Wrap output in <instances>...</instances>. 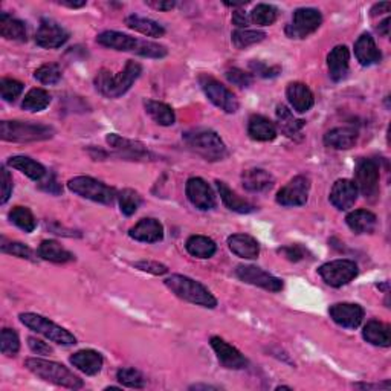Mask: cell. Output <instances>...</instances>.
Segmentation results:
<instances>
[{
	"instance_id": "cell-1",
	"label": "cell",
	"mask_w": 391,
	"mask_h": 391,
	"mask_svg": "<svg viewBox=\"0 0 391 391\" xmlns=\"http://www.w3.org/2000/svg\"><path fill=\"white\" fill-rule=\"evenodd\" d=\"M141 72H143V66L136 63V61L129 60L124 70L116 75H112V72L104 69L99 70L95 78V88L107 98H120L138 80Z\"/></svg>"
},
{
	"instance_id": "cell-2",
	"label": "cell",
	"mask_w": 391,
	"mask_h": 391,
	"mask_svg": "<svg viewBox=\"0 0 391 391\" xmlns=\"http://www.w3.org/2000/svg\"><path fill=\"white\" fill-rule=\"evenodd\" d=\"M26 369L34 373L37 378H40L46 382H51L54 385L65 387L70 390H78L83 388V381L70 372L67 367L63 364L48 361V359H40V358H29L25 361Z\"/></svg>"
},
{
	"instance_id": "cell-3",
	"label": "cell",
	"mask_w": 391,
	"mask_h": 391,
	"mask_svg": "<svg viewBox=\"0 0 391 391\" xmlns=\"http://www.w3.org/2000/svg\"><path fill=\"white\" fill-rule=\"evenodd\" d=\"M184 139L191 150L202 156L205 161L217 162L228 156V148H226L221 136L209 129H193L185 131Z\"/></svg>"
},
{
	"instance_id": "cell-4",
	"label": "cell",
	"mask_w": 391,
	"mask_h": 391,
	"mask_svg": "<svg viewBox=\"0 0 391 391\" xmlns=\"http://www.w3.org/2000/svg\"><path fill=\"white\" fill-rule=\"evenodd\" d=\"M163 283H166V286L176 296L185 301L198 304V306L207 309H214L217 306L216 296L211 294L205 286L200 285L199 281H196L190 277L177 276V273H175V276L168 277Z\"/></svg>"
},
{
	"instance_id": "cell-5",
	"label": "cell",
	"mask_w": 391,
	"mask_h": 391,
	"mask_svg": "<svg viewBox=\"0 0 391 391\" xmlns=\"http://www.w3.org/2000/svg\"><path fill=\"white\" fill-rule=\"evenodd\" d=\"M0 136L10 143H35L54 136V129L45 124L23 122V121H2L0 122Z\"/></svg>"
},
{
	"instance_id": "cell-6",
	"label": "cell",
	"mask_w": 391,
	"mask_h": 391,
	"mask_svg": "<svg viewBox=\"0 0 391 391\" xmlns=\"http://www.w3.org/2000/svg\"><path fill=\"white\" fill-rule=\"evenodd\" d=\"M19 318L23 324L31 328V330L43 335L45 338H48L49 341L56 344H60V346H74V344H77V338L72 333L61 326L52 323L48 318L37 314H31V312L20 314Z\"/></svg>"
},
{
	"instance_id": "cell-7",
	"label": "cell",
	"mask_w": 391,
	"mask_h": 391,
	"mask_svg": "<svg viewBox=\"0 0 391 391\" xmlns=\"http://www.w3.org/2000/svg\"><path fill=\"white\" fill-rule=\"evenodd\" d=\"M67 189L81 196L84 199H89L98 203H104V205H111L116 199V191L103 182L97 181V179L89 176H77L72 177L67 182Z\"/></svg>"
},
{
	"instance_id": "cell-8",
	"label": "cell",
	"mask_w": 391,
	"mask_h": 391,
	"mask_svg": "<svg viewBox=\"0 0 391 391\" xmlns=\"http://www.w3.org/2000/svg\"><path fill=\"white\" fill-rule=\"evenodd\" d=\"M199 83L208 99L216 107L221 109V111L226 113H236L239 111V99L236 98V95L221 81H217L216 78L209 75H200Z\"/></svg>"
},
{
	"instance_id": "cell-9",
	"label": "cell",
	"mask_w": 391,
	"mask_h": 391,
	"mask_svg": "<svg viewBox=\"0 0 391 391\" xmlns=\"http://www.w3.org/2000/svg\"><path fill=\"white\" fill-rule=\"evenodd\" d=\"M323 15L315 8H298L294 13L292 22L286 26V34L291 38H306L321 26Z\"/></svg>"
},
{
	"instance_id": "cell-10",
	"label": "cell",
	"mask_w": 391,
	"mask_h": 391,
	"mask_svg": "<svg viewBox=\"0 0 391 391\" xmlns=\"http://www.w3.org/2000/svg\"><path fill=\"white\" fill-rule=\"evenodd\" d=\"M319 276L332 287H342L349 285L358 276V264L351 260H333L323 264L318 269Z\"/></svg>"
},
{
	"instance_id": "cell-11",
	"label": "cell",
	"mask_w": 391,
	"mask_h": 391,
	"mask_svg": "<svg viewBox=\"0 0 391 391\" xmlns=\"http://www.w3.org/2000/svg\"><path fill=\"white\" fill-rule=\"evenodd\" d=\"M355 185L367 199L379 193V166L373 159L358 161L355 168Z\"/></svg>"
},
{
	"instance_id": "cell-12",
	"label": "cell",
	"mask_w": 391,
	"mask_h": 391,
	"mask_svg": "<svg viewBox=\"0 0 391 391\" xmlns=\"http://www.w3.org/2000/svg\"><path fill=\"white\" fill-rule=\"evenodd\" d=\"M309 177L296 176L277 193V203L281 207H303L309 199Z\"/></svg>"
},
{
	"instance_id": "cell-13",
	"label": "cell",
	"mask_w": 391,
	"mask_h": 391,
	"mask_svg": "<svg viewBox=\"0 0 391 391\" xmlns=\"http://www.w3.org/2000/svg\"><path fill=\"white\" fill-rule=\"evenodd\" d=\"M236 276L241 281H245V283L262 287L264 291H269V292H280L281 289H283V281L271 276L269 272L257 268V266L240 264L236 269Z\"/></svg>"
},
{
	"instance_id": "cell-14",
	"label": "cell",
	"mask_w": 391,
	"mask_h": 391,
	"mask_svg": "<svg viewBox=\"0 0 391 391\" xmlns=\"http://www.w3.org/2000/svg\"><path fill=\"white\" fill-rule=\"evenodd\" d=\"M69 40L67 31L52 19H42L37 29L35 43L45 49L61 48Z\"/></svg>"
},
{
	"instance_id": "cell-15",
	"label": "cell",
	"mask_w": 391,
	"mask_h": 391,
	"mask_svg": "<svg viewBox=\"0 0 391 391\" xmlns=\"http://www.w3.org/2000/svg\"><path fill=\"white\" fill-rule=\"evenodd\" d=\"M186 198L200 211H209L216 207V196L211 186L200 177H191L186 181Z\"/></svg>"
},
{
	"instance_id": "cell-16",
	"label": "cell",
	"mask_w": 391,
	"mask_h": 391,
	"mask_svg": "<svg viewBox=\"0 0 391 391\" xmlns=\"http://www.w3.org/2000/svg\"><path fill=\"white\" fill-rule=\"evenodd\" d=\"M211 347L216 351L217 359L221 361V364L226 369H231V370H240V369H245L248 365L246 358L240 353V351L232 347L231 344L226 342L225 340H222L221 336H213L209 341Z\"/></svg>"
},
{
	"instance_id": "cell-17",
	"label": "cell",
	"mask_w": 391,
	"mask_h": 391,
	"mask_svg": "<svg viewBox=\"0 0 391 391\" xmlns=\"http://www.w3.org/2000/svg\"><path fill=\"white\" fill-rule=\"evenodd\" d=\"M328 314L336 324L346 328H358L364 319V309L353 303H336Z\"/></svg>"
},
{
	"instance_id": "cell-18",
	"label": "cell",
	"mask_w": 391,
	"mask_h": 391,
	"mask_svg": "<svg viewBox=\"0 0 391 391\" xmlns=\"http://www.w3.org/2000/svg\"><path fill=\"white\" fill-rule=\"evenodd\" d=\"M106 141H107V144L116 152V154L121 156V158H124V159L141 161V159H147L148 156H150L147 148L141 143H138V141L121 138L118 135H115V133L109 135L106 138Z\"/></svg>"
},
{
	"instance_id": "cell-19",
	"label": "cell",
	"mask_w": 391,
	"mask_h": 391,
	"mask_svg": "<svg viewBox=\"0 0 391 391\" xmlns=\"http://www.w3.org/2000/svg\"><path fill=\"white\" fill-rule=\"evenodd\" d=\"M358 193L359 191L353 181H350V179H340V181H336L332 186V191H330L332 205L341 211L350 209L358 200Z\"/></svg>"
},
{
	"instance_id": "cell-20",
	"label": "cell",
	"mask_w": 391,
	"mask_h": 391,
	"mask_svg": "<svg viewBox=\"0 0 391 391\" xmlns=\"http://www.w3.org/2000/svg\"><path fill=\"white\" fill-rule=\"evenodd\" d=\"M286 97L289 104L292 106L295 112L298 113H306L309 112L315 104V97L312 90L309 89L308 84L304 83H291L286 89Z\"/></svg>"
},
{
	"instance_id": "cell-21",
	"label": "cell",
	"mask_w": 391,
	"mask_h": 391,
	"mask_svg": "<svg viewBox=\"0 0 391 391\" xmlns=\"http://www.w3.org/2000/svg\"><path fill=\"white\" fill-rule=\"evenodd\" d=\"M129 236L144 244H156L163 239V226L156 218H143L129 231Z\"/></svg>"
},
{
	"instance_id": "cell-22",
	"label": "cell",
	"mask_w": 391,
	"mask_h": 391,
	"mask_svg": "<svg viewBox=\"0 0 391 391\" xmlns=\"http://www.w3.org/2000/svg\"><path fill=\"white\" fill-rule=\"evenodd\" d=\"M349 63H350V52L347 46H335L327 56V66L328 75L333 81H342L349 74Z\"/></svg>"
},
{
	"instance_id": "cell-23",
	"label": "cell",
	"mask_w": 391,
	"mask_h": 391,
	"mask_svg": "<svg viewBox=\"0 0 391 391\" xmlns=\"http://www.w3.org/2000/svg\"><path fill=\"white\" fill-rule=\"evenodd\" d=\"M70 364H72L77 370L83 372L88 376H95L103 369L104 359L101 353L95 350H80L70 356Z\"/></svg>"
},
{
	"instance_id": "cell-24",
	"label": "cell",
	"mask_w": 391,
	"mask_h": 391,
	"mask_svg": "<svg viewBox=\"0 0 391 391\" xmlns=\"http://www.w3.org/2000/svg\"><path fill=\"white\" fill-rule=\"evenodd\" d=\"M228 246L231 253L245 260H255L260 255L259 241L248 234H232L228 237Z\"/></svg>"
},
{
	"instance_id": "cell-25",
	"label": "cell",
	"mask_w": 391,
	"mask_h": 391,
	"mask_svg": "<svg viewBox=\"0 0 391 391\" xmlns=\"http://www.w3.org/2000/svg\"><path fill=\"white\" fill-rule=\"evenodd\" d=\"M97 42L106 48L122 52H135L139 43L138 38L118 33V31H104L97 37Z\"/></svg>"
},
{
	"instance_id": "cell-26",
	"label": "cell",
	"mask_w": 391,
	"mask_h": 391,
	"mask_svg": "<svg viewBox=\"0 0 391 391\" xmlns=\"http://www.w3.org/2000/svg\"><path fill=\"white\" fill-rule=\"evenodd\" d=\"M355 56L362 66H373L382 60V54L370 34H362L358 38L355 43Z\"/></svg>"
},
{
	"instance_id": "cell-27",
	"label": "cell",
	"mask_w": 391,
	"mask_h": 391,
	"mask_svg": "<svg viewBox=\"0 0 391 391\" xmlns=\"http://www.w3.org/2000/svg\"><path fill=\"white\" fill-rule=\"evenodd\" d=\"M359 133L355 127H336L324 135V144L336 150H349L358 141Z\"/></svg>"
},
{
	"instance_id": "cell-28",
	"label": "cell",
	"mask_w": 391,
	"mask_h": 391,
	"mask_svg": "<svg viewBox=\"0 0 391 391\" xmlns=\"http://www.w3.org/2000/svg\"><path fill=\"white\" fill-rule=\"evenodd\" d=\"M248 135L254 141L260 143H269L277 138V127L276 124L269 121L263 115H253L248 121Z\"/></svg>"
},
{
	"instance_id": "cell-29",
	"label": "cell",
	"mask_w": 391,
	"mask_h": 391,
	"mask_svg": "<svg viewBox=\"0 0 391 391\" xmlns=\"http://www.w3.org/2000/svg\"><path fill=\"white\" fill-rule=\"evenodd\" d=\"M241 184L245 190L251 193H263L268 191L273 186V177L271 173L262 168H251L244 171L241 175Z\"/></svg>"
},
{
	"instance_id": "cell-30",
	"label": "cell",
	"mask_w": 391,
	"mask_h": 391,
	"mask_svg": "<svg viewBox=\"0 0 391 391\" xmlns=\"http://www.w3.org/2000/svg\"><path fill=\"white\" fill-rule=\"evenodd\" d=\"M362 336L367 342L376 347H390L391 344L390 326L385 323L376 321V319H373V321H369L365 324Z\"/></svg>"
},
{
	"instance_id": "cell-31",
	"label": "cell",
	"mask_w": 391,
	"mask_h": 391,
	"mask_svg": "<svg viewBox=\"0 0 391 391\" xmlns=\"http://www.w3.org/2000/svg\"><path fill=\"white\" fill-rule=\"evenodd\" d=\"M349 228L356 234H370L376 228L378 218L372 211L355 209L346 217Z\"/></svg>"
},
{
	"instance_id": "cell-32",
	"label": "cell",
	"mask_w": 391,
	"mask_h": 391,
	"mask_svg": "<svg viewBox=\"0 0 391 391\" xmlns=\"http://www.w3.org/2000/svg\"><path fill=\"white\" fill-rule=\"evenodd\" d=\"M8 166L22 171L23 175H26L35 182H40L42 179L48 175V171H46V168L40 162L31 159L28 156H13V158L8 159Z\"/></svg>"
},
{
	"instance_id": "cell-33",
	"label": "cell",
	"mask_w": 391,
	"mask_h": 391,
	"mask_svg": "<svg viewBox=\"0 0 391 391\" xmlns=\"http://www.w3.org/2000/svg\"><path fill=\"white\" fill-rule=\"evenodd\" d=\"M216 185H217L218 193H221V199L223 200L225 207L228 209L234 211V213H240V214H249V213H253V211H255V207L253 205V203H249L248 200L239 198V196L234 193L225 182L217 181Z\"/></svg>"
},
{
	"instance_id": "cell-34",
	"label": "cell",
	"mask_w": 391,
	"mask_h": 391,
	"mask_svg": "<svg viewBox=\"0 0 391 391\" xmlns=\"http://www.w3.org/2000/svg\"><path fill=\"white\" fill-rule=\"evenodd\" d=\"M144 107H145V112L150 115V118L156 124H159V126L163 127L173 126L176 121L175 111L166 103H161V101H154V99H145Z\"/></svg>"
},
{
	"instance_id": "cell-35",
	"label": "cell",
	"mask_w": 391,
	"mask_h": 391,
	"mask_svg": "<svg viewBox=\"0 0 391 391\" xmlns=\"http://www.w3.org/2000/svg\"><path fill=\"white\" fill-rule=\"evenodd\" d=\"M0 35L6 38V40L26 42L25 23L14 19L10 14L2 13L0 14Z\"/></svg>"
},
{
	"instance_id": "cell-36",
	"label": "cell",
	"mask_w": 391,
	"mask_h": 391,
	"mask_svg": "<svg viewBox=\"0 0 391 391\" xmlns=\"http://www.w3.org/2000/svg\"><path fill=\"white\" fill-rule=\"evenodd\" d=\"M38 255H40L43 260H48L52 263H67L75 259L72 253H69L67 249H65L56 240L42 241L40 248H38Z\"/></svg>"
},
{
	"instance_id": "cell-37",
	"label": "cell",
	"mask_w": 391,
	"mask_h": 391,
	"mask_svg": "<svg viewBox=\"0 0 391 391\" xmlns=\"http://www.w3.org/2000/svg\"><path fill=\"white\" fill-rule=\"evenodd\" d=\"M277 121L281 133H285L287 138H294L295 135H298L301 129L306 126V121L296 120L294 113L283 104L277 107Z\"/></svg>"
},
{
	"instance_id": "cell-38",
	"label": "cell",
	"mask_w": 391,
	"mask_h": 391,
	"mask_svg": "<svg viewBox=\"0 0 391 391\" xmlns=\"http://www.w3.org/2000/svg\"><path fill=\"white\" fill-rule=\"evenodd\" d=\"M126 25L130 29H135L138 33L144 34L147 37H162L166 34V28L162 25H159L158 22H154L152 19L147 17H141V15L131 14L126 19Z\"/></svg>"
},
{
	"instance_id": "cell-39",
	"label": "cell",
	"mask_w": 391,
	"mask_h": 391,
	"mask_svg": "<svg viewBox=\"0 0 391 391\" xmlns=\"http://www.w3.org/2000/svg\"><path fill=\"white\" fill-rule=\"evenodd\" d=\"M186 251L196 259H211L217 251L213 240L205 236H191L185 244Z\"/></svg>"
},
{
	"instance_id": "cell-40",
	"label": "cell",
	"mask_w": 391,
	"mask_h": 391,
	"mask_svg": "<svg viewBox=\"0 0 391 391\" xmlns=\"http://www.w3.org/2000/svg\"><path fill=\"white\" fill-rule=\"evenodd\" d=\"M49 103H51L49 92H46L45 89L40 88H34L26 93L25 98H23L22 107L23 111H28V112H42L49 106Z\"/></svg>"
},
{
	"instance_id": "cell-41",
	"label": "cell",
	"mask_w": 391,
	"mask_h": 391,
	"mask_svg": "<svg viewBox=\"0 0 391 391\" xmlns=\"http://www.w3.org/2000/svg\"><path fill=\"white\" fill-rule=\"evenodd\" d=\"M231 38L237 49H246L249 46L263 42L266 38V34L263 31H257V29H237L234 31Z\"/></svg>"
},
{
	"instance_id": "cell-42",
	"label": "cell",
	"mask_w": 391,
	"mask_h": 391,
	"mask_svg": "<svg viewBox=\"0 0 391 391\" xmlns=\"http://www.w3.org/2000/svg\"><path fill=\"white\" fill-rule=\"evenodd\" d=\"M10 221L25 232H33L37 226L34 214L25 207H14L10 211Z\"/></svg>"
},
{
	"instance_id": "cell-43",
	"label": "cell",
	"mask_w": 391,
	"mask_h": 391,
	"mask_svg": "<svg viewBox=\"0 0 391 391\" xmlns=\"http://www.w3.org/2000/svg\"><path fill=\"white\" fill-rule=\"evenodd\" d=\"M277 17H278L277 8L266 3L257 5L253 13L249 14V19H251V22L255 23L257 26H269L272 23H276Z\"/></svg>"
},
{
	"instance_id": "cell-44",
	"label": "cell",
	"mask_w": 391,
	"mask_h": 391,
	"mask_svg": "<svg viewBox=\"0 0 391 391\" xmlns=\"http://www.w3.org/2000/svg\"><path fill=\"white\" fill-rule=\"evenodd\" d=\"M118 202H120V209L124 216H133L141 207V203H143V199H141L138 191L126 189L120 193Z\"/></svg>"
},
{
	"instance_id": "cell-45",
	"label": "cell",
	"mask_w": 391,
	"mask_h": 391,
	"mask_svg": "<svg viewBox=\"0 0 391 391\" xmlns=\"http://www.w3.org/2000/svg\"><path fill=\"white\" fill-rule=\"evenodd\" d=\"M0 350L5 356H15L20 350L19 335L13 328H3L0 335Z\"/></svg>"
},
{
	"instance_id": "cell-46",
	"label": "cell",
	"mask_w": 391,
	"mask_h": 391,
	"mask_svg": "<svg viewBox=\"0 0 391 391\" xmlns=\"http://www.w3.org/2000/svg\"><path fill=\"white\" fill-rule=\"evenodd\" d=\"M116 379H118L124 387L129 388H144L145 387V379L143 373L135 370V369H120L116 373Z\"/></svg>"
},
{
	"instance_id": "cell-47",
	"label": "cell",
	"mask_w": 391,
	"mask_h": 391,
	"mask_svg": "<svg viewBox=\"0 0 391 391\" xmlns=\"http://www.w3.org/2000/svg\"><path fill=\"white\" fill-rule=\"evenodd\" d=\"M34 78L42 84H57L61 80V69L56 63L43 65L35 70Z\"/></svg>"
},
{
	"instance_id": "cell-48",
	"label": "cell",
	"mask_w": 391,
	"mask_h": 391,
	"mask_svg": "<svg viewBox=\"0 0 391 391\" xmlns=\"http://www.w3.org/2000/svg\"><path fill=\"white\" fill-rule=\"evenodd\" d=\"M23 92V83L13 80V78H2L0 81V95L8 103H13V101L17 99Z\"/></svg>"
},
{
	"instance_id": "cell-49",
	"label": "cell",
	"mask_w": 391,
	"mask_h": 391,
	"mask_svg": "<svg viewBox=\"0 0 391 391\" xmlns=\"http://www.w3.org/2000/svg\"><path fill=\"white\" fill-rule=\"evenodd\" d=\"M138 56L147 57V58H163L167 56V48L162 45L153 43V42H144L139 40L138 48L135 51Z\"/></svg>"
},
{
	"instance_id": "cell-50",
	"label": "cell",
	"mask_w": 391,
	"mask_h": 391,
	"mask_svg": "<svg viewBox=\"0 0 391 391\" xmlns=\"http://www.w3.org/2000/svg\"><path fill=\"white\" fill-rule=\"evenodd\" d=\"M226 80L230 83L239 86V88H249L254 83V78L251 74L245 72V70H241L239 67H231L225 72Z\"/></svg>"
},
{
	"instance_id": "cell-51",
	"label": "cell",
	"mask_w": 391,
	"mask_h": 391,
	"mask_svg": "<svg viewBox=\"0 0 391 391\" xmlns=\"http://www.w3.org/2000/svg\"><path fill=\"white\" fill-rule=\"evenodd\" d=\"M2 251L14 257H19V259H26V260L33 259V251H31V248L23 244H19V241H10V244L3 241Z\"/></svg>"
},
{
	"instance_id": "cell-52",
	"label": "cell",
	"mask_w": 391,
	"mask_h": 391,
	"mask_svg": "<svg viewBox=\"0 0 391 391\" xmlns=\"http://www.w3.org/2000/svg\"><path fill=\"white\" fill-rule=\"evenodd\" d=\"M249 67H251L253 74L259 75L262 78H276L281 74V67L280 66H268L263 61H257L253 60L251 63H249Z\"/></svg>"
},
{
	"instance_id": "cell-53",
	"label": "cell",
	"mask_w": 391,
	"mask_h": 391,
	"mask_svg": "<svg viewBox=\"0 0 391 391\" xmlns=\"http://www.w3.org/2000/svg\"><path fill=\"white\" fill-rule=\"evenodd\" d=\"M0 184H2V198H0V203H5L10 200L11 193H13V177L5 167L0 168Z\"/></svg>"
},
{
	"instance_id": "cell-54",
	"label": "cell",
	"mask_w": 391,
	"mask_h": 391,
	"mask_svg": "<svg viewBox=\"0 0 391 391\" xmlns=\"http://www.w3.org/2000/svg\"><path fill=\"white\" fill-rule=\"evenodd\" d=\"M278 253L281 255H285V259H287L289 262H300L308 254L306 249H304L301 245H291V246L281 248L278 249Z\"/></svg>"
},
{
	"instance_id": "cell-55",
	"label": "cell",
	"mask_w": 391,
	"mask_h": 391,
	"mask_svg": "<svg viewBox=\"0 0 391 391\" xmlns=\"http://www.w3.org/2000/svg\"><path fill=\"white\" fill-rule=\"evenodd\" d=\"M135 266L141 271L148 272V273H153V276H163V273L168 272V268H167L166 264L158 263V262H152V260L138 262V263H135Z\"/></svg>"
},
{
	"instance_id": "cell-56",
	"label": "cell",
	"mask_w": 391,
	"mask_h": 391,
	"mask_svg": "<svg viewBox=\"0 0 391 391\" xmlns=\"http://www.w3.org/2000/svg\"><path fill=\"white\" fill-rule=\"evenodd\" d=\"M40 189L45 190L46 193H51V194H60L63 191L61 189L60 184L57 182V179L54 175H46L42 181H40Z\"/></svg>"
},
{
	"instance_id": "cell-57",
	"label": "cell",
	"mask_w": 391,
	"mask_h": 391,
	"mask_svg": "<svg viewBox=\"0 0 391 391\" xmlns=\"http://www.w3.org/2000/svg\"><path fill=\"white\" fill-rule=\"evenodd\" d=\"M28 344H29V349L34 351V353L37 355H49L52 353V347L49 346V344H46L45 341L42 340H37V338H28Z\"/></svg>"
},
{
	"instance_id": "cell-58",
	"label": "cell",
	"mask_w": 391,
	"mask_h": 391,
	"mask_svg": "<svg viewBox=\"0 0 391 391\" xmlns=\"http://www.w3.org/2000/svg\"><path fill=\"white\" fill-rule=\"evenodd\" d=\"M232 23L234 25H237L240 29H246V26L251 23V19H249V15L244 11H236L232 14Z\"/></svg>"
},
{
	"instance_id": "cell-59",
	"label": "cell",
	"mask_w": 391,
	"mask_h": 391,
	"mask_svg": "<svg viewBox=\"0 0 391 391\" xmlns=\"http://www.w3.org/2000/svg\"><path fill=\"white\" fill-rule=\"evenodd\" d=\"M147 5L159 11H170L176 6V2H171V0H167V2H152L150 0V2H147Z\"/></svg>"
},
{
	"instance_id": "cell-60",
	"label": "cell",
	"mask_w": 391,
	"mask_h": 391,
	"mask_svg": "<svg viewBox=\"0 0 391 391\" xmlns=\"http://www.w3.org/2000/svg\"><path fill=\"white\" fill-rule=\"evenodd\" d=\"M390 8H391V3H390V2L376 3V5H374V6L372 8V15H379V14L388 13V11H390Z\"/></svg>"
},
{
	"instance_id": "cell-61",
	"label": "cell",
	"mask_w": 391,
	"mask_h": 391,
	"mask_svg": "<svg viewBox=\"0 0 391 391\" xmlns=\"http://www.w3.org/2000/svg\"><path fill=\"white\" fill-rule=\"evenodd\" d=\"M390 22H391L390 19H385L384 22L381 23L379 28H378L379 33H381V34H384L385 37H388V34H390Z\"/></svg>"
},
{
	"instance_id": "cell-62",
	"label": "cell",
	"mask_w": 391,
	"mask_h": 391,
	"mask_svg": "<svg viewBox=\"0 0 391 391\" xmlns=\"http://www.w3.org/2000/svg\"><path fill=\"white\" fill-rule=\"evenodd\" d=\"M355 387H356V388H367V390H369V388H381V387H384V388H387V390H388V388H390V382H385V384H382V385H381V384H376V385H369V384H356Z\"/></svg>"
},
{
	"instance_id": "cell-63",
	"label": "cell",
	"mask_w": 391,
	"mask_h": 391,
	"mask_svg": "<svg viewBox=\"0 0 391 391\" xmlns=\"http://www.w3.org/2000/svg\"><path fill=\"white\" fill-rule=\"evenodd\" d=\"M60 5H63V6H67V8H81L86 5V2L83 0V2H60Z\"/></svg>"
},
{
	"instance_id": "cell-64",
	"label": "cell",
	"mask_w": 391,
	"mask_h": 391,
	"mask_svg": "<svg viewBox=\"0 0 391 391\" xmlns=\"http://www.w3.org/2000/svg\"><path fill=\"white\" fill-rule=\"evenodd\" d=\"M199 388H208V390H214V387H211V385H193L191 390H199Z\"/></svg>"
}]
</instances>
